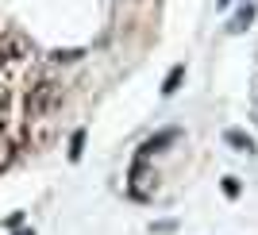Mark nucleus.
Masks as SVG:
<instances>
[{"label":"nucleus","mask_w":258,"mask_h":235,"mask_svg":"<svg viewBox=\"0 0 258 235\" xmlns=\"http://www.w3.org/2000/svg\"><path fill=\"white\" fill-rule=\"evenodd\" d=\"M62 104V85H54V81H39V85L27 93V120H43L50 116L54 108Z\"/></svg>","instance_id":"f257e3e1"},{"label":"nucleus","mask_w":258,"mask_h":235,"mask_svg":"<svg viewBox=\"0 0 258 235\" xmlns=\"http://www.w3.org/2000/svg\"><path fill=\"white\" fill-rule=\"evenodd\" d=\"M27 54H31V43H27L20 31H4V35H0V66L23 62Z\"/></svg>","instance_id":"f03ea898"},{"label":"nucleus","mask_w":258,"mask_h":235,"mask_svg":"<svg viewBox=\"0 0 258 235\" xmlns=\"http://www.w3.org/2000/svg\"><path fill=\"white\" fill-rule=\"evenodd\" d=\"M254 12H258V8H254V4L247 0V4H243V8H239L235 16H231V23H227V31H243V27H247V23L254 20Z\"/></svg>","instance_id":"7ed1b4c3"},{"label":"nucleus","mask_w":258,"mask_h":235,"mask_svg":"<svg viewBox=\"0 0 258 235\" xmlns=\"http://www.w3.org/2000/svg\"><path fill=\"white\" fill-rule=\"evenodd\" d=\"M224 139L231 143V147H235V150H243V154H254V139H250L247 131H227Z\"/></svg>","instance_id":"20e7f679"},{"label":"nucleus","mask_w":258,"mask_h":235,"mask_svg":"<svg viewBox=\"0 0 258 235\" xmlns=\"http://www.w3.org/2000/svg\"><path fill=\"white\" fill-rule=\"evenodd\" d=\"M170 139H173V131H162V135H154V139H147V143H143V150H139V158H151L154 150H158V147H166V143H170Z\"/></svg>","instance_id":"39448f33"},{"label":"nucleus","mask_w":258,"mask_h":235,"mask_svg":"<svg viewBox=\"0 0 258 235\" xmlns=\"http://www.w3.org/2000/svg\"><path fill=\"white\" fill-rule=\"evenodd\" d=\"M12 150H16V147H12V135H8L4 128H0V170H8V162H12Z\"/></svg>","instance_id":"423d86ee"},{"label":"nucleus","mask_w":258,"mask_h":235,"mask_svg":"<svg viewBox=\"0 0 258 235\" xmlns=\"http://www.w3.org/2000/svg\"><path fill=\"white\" fill-rule=\"evenodd\" d=\"M181 77H185V66H173V70H170V77H166V85H162V93H166V96H170V93H177Z\"/></svg>","instance_id":"0eeeda50"},{"label":"nucleus","mask_w":258,"mask_h":235,"mask_svg":"<svg viewBox=\"0 0 258 235\" xmlns=\"http://www.w3.org/2000/svg\"><path fill=\"white\" fill-rule=\"evenodd\" d=\"M81 147H85V131H77V135H74V143H70V158H81Z\"/></svg>","instance_id":"6e6552de"},{"label":"nucleus","mask_w":258,"mask_h":235,"mask_svg":"<svg viewBox=\"0 0 258 235\" xmlns=\"http://www.w3.org/2000/svg\"><path fill=\"white\" fill-rule=\"evenodd\" d=\"M50 58H54V62H77V58H81V50H54Z\"/></svg>","instance_id":"1a4fd4ad"},{"label":"nucleus","mask_w":258,"mask_h":235,"mask_svg":"<svg viewBox=\"0 0 258 235\" xmlns=\"http://www.w3.org/2000/svg\"><path fill=\"white\" fill-rule=\"evenodd\" d=\"M224 193H227V197H235V193H239V182H235V178H224Z\"/></svg>","instance_id":"9d476101"},{"label":"nucleus","mask_w":258,"mask_h":235,"mask_svg":"<svg viewBox=\"0 0 258 235\" xmlns=\"http://www.w3.org/2000/svg\"><path fill=\"white\" fill-rule=\"evenodd\" d=\"M8 100H12V96H8V89H0V116L8 112Z\"/></svg>","instance_id":"9b49d317"},{"label":"nucleus","mask_w":258,"mask_h":235,"mask_svg":"<svg viewBox=\"0 0 258 235\" xmlns=\"http://www.w3.org/2000/svg\"><path fill=\"white\" fill-rule=\"evenodd\" d=\"M216 4H227V0H216Z\"/></svg>","instance_id":"f8f14e48"},{"label":"nucleus","mask_w":258,"mask_h":235,"mask_svg":"<svg viewBox=\"0 0 258 235\" xmlns=\"http://www.w3.org/2000/svg\"><path fill=\"white\" fill-rule=\"evenodd\" d=\"M20 235H31V231H20Z\"/></svg>","instance_id":"ddd939ff"}]
</instances>
